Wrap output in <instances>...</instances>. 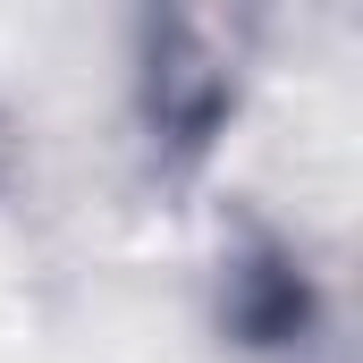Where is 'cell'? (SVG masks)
<instances>
[{"label": "cell", "instance_id": "cell-2", "mask_svg": "<svg viewBox=\"0 0 363 363\" xmlns=\"http://www.w3.org/2000/svg\"><path fill=\"white\" fill-rule=\"evenodd\" d=\"M220 330L245 355H304L321 330V287L271 228H245V245L220 262Z\"/></svg>", "mask_w": 363, "mask_h": 363}, {"label": "cell", "instance_id": "cell-1", "mask_svg": "<svg viewBox=\"0 0 363 363\" xmlns=\"http://www.w3.org/2000/svg\"><path fill=\"white\" fill-rule=\"evenodd\" d=\"M237 110V68L194 17H144V68H135V118L169 178H194Z\"/></svg>", "mask_w": 363, "mask_h": 363}]
</instances>
